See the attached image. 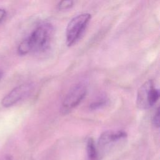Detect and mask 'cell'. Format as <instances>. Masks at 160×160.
<instances>
[{"instance_id": "6da1fadb", "label": "cell", "mask_w": 160, "mask_h": 160, "mask_svg": "<svg viewBox=\"0 0 160 160\" xmlns=\"http://www.w3.org/2000/svg\"><path fill=\"white\" fill-rule=\"evenodd\" d=\"M53 34V28L49 23L39 25L30 35L19 45L18 53L21 55L30 52H41L46 49L50 44Z\"/></svg>"}, {"instance_id": "7a4b0ae2", "label": "cell", "mask_w": 160, "mask_h": 160, "mask_svg": "<svg viewBox=\"0 0 160 160\" xmlns=\"http://www.w3.org/2000/svg\"><path fill=\"white\" fill-rule=\"evenodd\" d=\"M91 18L89 13H82L70 20L66 31V44L68 46H72L78 41Z\"/></svg>"}, {"instance_id": "3957f363", "label": "cell", "mask_w": 160, "mask_h": 160, "mask_svg": "<svg viewBox=\"0 0 160 160\" xmlns=\"http://www.w3.org/2000/svg\"><path fill=\"white\" fill-rule=\"evenodd\" d=\"M159 97V90L154 88L153 81L149 79L144 82L138 91L136 105L139 109H148L157 102Z\"/></svg>"}, {"instance_id": "277c9868", "label": "cell", "mask_w": 160, "mask_h": 160, "mask_svg": "<svg viewBox=\"0 0 160 160\" xmlns=\"http://www.w3.org/2000/svg\"><path fill=\"white\" fill-rule=\"evenodd\" d=\"M87 86L83 82H79L73 86L66 94L62 103L61 111L67 114L77 106L86 96Z\"/></svg>"}, {"instance_id": "5b68a950", "label": "cell", "mask_w": 160, "mask_h": 160, "mask_svg": "<svg viewBox=\"0 0 160 160\" xmlns=\"http://www.w3.org/2000/svg\"><path fill=\"white\" fill-rule=\"evenodd\" d=\"M31 89L32 85L31 84H24L14 88L2 99V105L6 108L13 106L27 96Z\"/></svg>"}, {"instance_id": "8992f818", "label": "cell", "mask_w": 160, "mask_h": 160, "mask_svg": "<svg viewBox=\"0 0 160 160\" xmlns=\"http://www.w3.org/2000/svg\"><path fill=\"white\" fill-rule=\"evenodd\" d=\"M127 134L122 131H107L102 132L98 141L99 148L104 149L115 142L126 138Z\"/></svg>"}, {"instance_id": "52a82bcc", "label": "cell", "mask_w": 160, "mask_h": 160, "mask_svg": "<svg viewBox=\"0 0 160 160\" xmlns=\"http://www.w3.org/2000/svg\"><path fill=\"white\" fill-rule=\"evenodd\" d=\"M87 152L89 160H98V152L92 138H89L87 141Z\"/></svg>"}, {"instance_id": "ba28073f", "label": "cell", "mask_w": 160, "mask_h": 160, "mask_svg": "<svg viewBox=\"0 0 160 160\" xmlns=\"http://www.w3.org/2000/svg\"><path fill=\"white\" fill-rule=\"evenodd\" d=\"M73 5V1H60L58 4L59 9L64 10L71 8Z\"/></svg>"}, {"instance_id": "9c48e42d", "label": "cell", "mask_w": 160, "mask_h": 160, "mask_svg": "<svg viewBox=\"0 0 160 160\" xmlns=\"http://www.w3.org/2000/svg\"><path fill=\"white\" fill-rule=\"evenodd\" d=\"M106 100L104 99H100L98 101L94 102L92 104H91L89 106V108L91 109H96L101 108V106H104L106 104Z\"/></svg>"}, {"instance_id": "30bf717a", "label": "cell", "mask_w": 160, "mask_h": 160, "mask_svg": "<svg viewBox=\"0 0 160 160\" xmlns=\"http://www.w3.org/2000/svg\"><path fill=\"white\" fill-rule=\"evenodd\" d=\"M152 124L156 128H159V108H158V109H156V111L155 112V113L153 116Z\"/></svg>"}, {"instance_id": "8fae6325", "label": "cell", "mask_w": 160, "mask_h": 160, "mask_svg": "<svg viewBox=\"0 0 160 160\" xmlns=\"http://www.w3.org/2000/svg\"><path fill=\"white\" fill-rule=\"evenodd\" d=\"M6 12L3 9H0V23L4 20V18L6 17Z\"/></svg>"}, {"instance_id": "7c38bea8", "label": "cell", "mask_w": 160, "mask_h": 160, "mask_svg": "<svg viewBox=\"0 0 160 160\" xmlns=\"http://www.w3.org/2000/svg\"><path fill=\"white\" fill-rule=\"evenodd\" d=\"M2 73L1 72H0V79H1V78H2Z\"/></svg>"}]
</instances>
